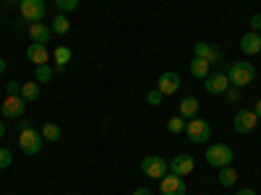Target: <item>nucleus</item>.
I'll use <instances>...</instances> for the list:
<instances>
[{
  "label": "nucleus",
  "mask_w": 261,
  "mask_h": 195,
  "mask_svg": "<svg viewBox=\"0 0 261 195\" xmlns=\"http://www.w3.org/2000/svg\"><path fill=\"white\" fill-rule=\"evenodd\" d=\"M253 78H256V68H253L248 60H238V62H232V65H230V71H227V81H230V86H238V89L248 86Z\"/></svg>",
  "instance_id": "1"
},
{
  "label": "nucleus",
  "mask_w": 261,
  "mask_h": 195,
  "mask_svg": "<svg viewBox=\"0 0 261 195\" xmlns=\"http://www.w3.org/2000/svg\"><path fill=\"white\" fill-rule=\"evenodd\" d=\"M232 156H235V154H232V148H230L227 143H214V146L206 148V161H209V167H214V169L230 167Z\"/></svg>",
  "instance_id": "2"
},
{
  "label": "nucleus",
  "mask_w": 261,
  "mask_h": 195,
  "mask_svg": "<svg viewBox=\"0 0 261 195\" xmlns=\"http://www.w3.org/2000/svg\"><path fill=\"white\" fill-rule=\"evenodd\" d=\"M186 136L193 141V143H206L212 141V125L206 120H199V117H193L186 122Z\"/></svg>",
  "instance_id": "3"
},
{
  "label": "nucleus",
  "mask_w": 261,
  "mask_h": 195,
  "mask_svg": "<svg viewBox=\"0 0 261 195\" xmlns=\"http://www.w3.org/2000/svg\"><path fill=\"white\" fill-rule=\"evenodd\" d=\"M18 11L24 16L29 24H37L47 16V8H45V0H18Z\"/></svg>",
  "instance_id": "4"
},
{
  "label": "nucleus",
  "mask_w": 261,
  "mask_h": 195,
  "mask_svg": "<svg viewBox=\"0 0 261 195\" xmlns=\"http://www.w3.org/2000/svg\"><path fill=\"white\" fill-rule=\"evenodd\" d=\"M167 169H170V161L162 156H144V161H141V172L151 180H162L167 175Z\"/></svg>",
  "instance_id": "5"
},
{
  "label": "nucleus",
  "mask_w": 261,
  "mask_h": 195,
  "mask_svg": "<svg viewBox=\"0 0 261 195\" xmlns=\"http://www.w3.org/2000/svg\"><path fill=\"white\" fill-rule=\"evenodd\" d=\"M42 143H45V138H42V133H37L34 127L24 130V133H18V148L24 151V154H29V156L39 154Z\"/></svg>",
  "instance_id": "6"
},
{
  "label": "nucleus",
  "mask_w": 261,
  "mask_h": 195,
  "mask_svg": "<svg viewBox=\"0 0 261 195\" xmlns=\"http://www.w3.org/2000/svg\"><path fill=\"white\" fill-rule=\"evenodd\" d=\"M193 57H201V60H206L212 65V62H220L222 60V50L209 45V42H196V45H193Z\"/></svg>",
  "instance_id": "7"
},
{
  "label": "nucleus",
  "mask_w": 261,
  "mask_h": 195,
  "mask_svg": "<svg viewBox=\"0 0 261 195\" xmlns=\"http://www.w3.org/2000/svg\"><path fill=\"white\" fill-rule=\"evenodd\" d=\"M160 190H162V195H186V182H183V177L170 172V175H165L160 180Z\"/></svg>",
  "instance_id": "8"
},
{
  "label": "nucleus",
  "mask_w": 261,
  "mask_h": 195,
  "mask_svg": "<svg viewBox=\"0 0 261 195\" xmlns=\"http://www.w3.org/2000/svg\"><path fill=\"white\" fill-rule=\"evenodd\" d=\"M204 89H206V94H225L230 89L227 73H209L204 78Z\"/></svg>",
  "instance_id": "9"
},
{
  "label": "nucleus",
  "mask_w": 261,
  "mask_h": 195,
  "mask_svg": "<svg viewBox=\"0 0 261 195\" xmlns=\"http://www.w3.org/2000/svg\"><path fill=\"white\" fill-rule=\"evenodd\" d=\"M24 110H27V102L21 96H8L3 102V117L6 120H21L24 117Z\"/></svg>",
  "instance_id": "10"
},
{
  "label": "nucleus",
  "mask_w": 261,
  "mask_h": 195,
  "mask_svg": "<svg viewBox=\"0 0 261 195\" xmlns=\"http://www.w3.org/2000/svg\"><path fill=\"white\" fill-rule=\"evenodd\" d=\"M256 122H258V117L253 115V110H241L232 120V127H235V133H251Z\"/></svg>",
  "instance_id": "11"
},
{
  "label": "nucleus",
  "mask_w": 261,
  "mask_h": 195,
  "mask_svg": "<svg viewBox=\"0 0 261 195\" xmlns=\"http://www.w3.org/2000/svg\"><path fill=\"white\" fill-rule=\"evenodd\" d=\"M157 89H160V91H162L165 96L175 94V91L180 89V76H178V73H172V71L162 73V76L157 78Z\"/></svg>",
  "instance_id": "12"
},
{
  "label": "nucleus",
  "mask_w": 261,
  "mask_h": 195,
  "mask_svg": "<svg viewBox=\"0 0 261 195\" xmlns=\"http://www.w3.org/2000/svg\"><path fill=\"white\" fill-rule=\"evenodd\" d=\"M193 156H188V154H178L175 159L170 161V172L172 175H178V177H186V175H191L193 172Z\"/></svg>",
  "instance_id": "13"
},
{
  "label": "nucleus",
  "mask_w": 261,
  "mask_h": 195,
  "mask_svg": "<svg viewBox=\"0 0 261 195\" xmlns=\"http://www.w3.org/2000/svg\"><path fill=\"white\" fill-rule=\"evenodd\" d=\"M29 39L37 42V45H47L53 39V26H47L45 21H37V24L29 26Z\"/></svg>",
  "instance_id": "14"
},
{
  "label": "nucleus",
  "mask_w": 261,
  "mask_h": 195,
  "mask_svg": "<svg viewBox=\"0 0 261 195\" xmlns=\"http://www.w3.org/2000/svg\"><path fill=\"white\" fill-rule=\"evenodd\" d=\"M50 52H47V45H37V42H32V45L27 47V60L34 62V65H47L50 62Z\"/></svg>",
  "instance_id": "15"
},
{
  "label": "nucleus",
  "mask_w": 261,
  "mask_h": 195,
  "mask_svg": "<svg viewBox=\"0 0 261 195\" xmlns=\"http://www.w3.org/2000/svg\"><path fill=\"white\" fill-rule=\"evenodd\" d=\"M241 50H243V55H258L261 52V34H256V31L243 34L241 37Z\"/></svg>",
  "instance_id": "16"
},
{
  "label": "nucleus",
  "mask_w": 261,
  "mask_h": 195,
  "mask_svg": "<svg viewBox=\"0 0 261 195\" xmlns=\"http://www.w3.org/2000/svg\"><path fill=\"white\" fill-rule=\"evenodd\" d=\"M199 99L196 96H186L183 102H180V117H186V120H193L196 115H199Z\"/></svg>",
  "instance_id": "17"
},
{
  "label": "nucleus",
  "mask_w": 261,
  "mask_h": 195,
  "mask_svg": "<svg viewBox=\"0 0 261 195\" xmlns=\"http://www.w3.org/2000/svg\"><path fill=\"white\" fill-rule=\"evenodd\" d=\"M60 136H63L60 125H55V122H45V125H42V138H45L47 143H55V141H60Z\"/></svg>",
  "instance_id": "18"
},
{
  "label": "nucleus",
  "mask_w": 261,
  "mask_h": 195,
  "mask_svg": "<svg viewBox=\"0 0 261 195\" xmlns=\"http://www.w3.org/2000/svg\"><path fill=\"white\" fill-rule=\"evenodd\" d=\"M191 76L193 78H206L209 76V62L201 60V57H193L191 60Z\"/></svg>",
  "instance_id": "19"
},
{
  "label": "nucleus",
  "mask_w": 261,
  "mask_h": 195,
  "mask_svg": "<svg viewBox=\"0 0 261 195\" xmlns=\"http://www.w3.org/2000/svg\"><path fill=\"white\" fill-rule=\"evenodd\" d=\"M217 182L225 185V187H232V185L238 182V172H235L232 167H222V169H220V177H217Z\"/></svg>",
  "instance_id": "20"
},
{
  "label": "nucleus",
  "mask_w": 261,
  "mask_h": 195,
  "mask_svg": "<svg viewBox=\"0 0 261 195\" xmlns=\"http://www.w3.org/2000/svg\"><path fill=\"white\" fill-rule=\"evenodd\" d=\"M24 102H34V99H39V83H34V81H29V83H24L21 86V94H18Z\"/></svg>",
  "instance_id": "21"
},
{
  "label": "nucleus",
  "mask_w": 261,
  "mask_h": 195,
  "mask_svg": "<svg viewBox=\"0 0 261 195\" xmlns=\"http://www.w3.org/2000/svg\"><path fill=\"white\" fill-rule=\"evenodd\" d=\"M68 31H71L68 16H55L53 18V34H68Z\"/></svg>",
  "instance_id": "22"
},
{
  "label": "nucleus",
  "mask_w": 261,
  "mask_h": 195,
  "mask_svg": "<svg viewBox=\"0 0 261 195\" xmlns=\"http://www.w3.org/2000/svg\"><path fill=\"white\" fill-rule=\"evenodd\" d=\"M53 57H55V62H58V71H63V65L71 60V47H58V50L53 52Z\"/></svg>",
  "instance_id": "23"
},
{
  "label": "nucleus",
  "mask_w": 261,
  "mask_h": 195,
  "mask_svg": "<svg viewBox=\"0 0 261 195\" xmlns=\"http://www.w3.org/2000/svg\"><path fill=\"white\" fill-rule=\"evenodd\" d=\"M53 76H55V71L50 68V62H47V65H37V81L50 83V81H53Z\"/></svg>",
  "instance_id": "24"
},
{
  "label": "nucleus",
  "mask_w": 261,
  "mask_h": 195,
  "mask_svg": "<svg viewBox=\"0 0 261 195\" xmlns=\"http://www.w3.org/2000/svg\"><path fill=\"white\" fill-rule=\"evenodd\" d=\"M186 117H172V120H167V130H170V133L172 136H175V133H183V130H186Z\"/></svg>",
  "instance_id": "25"
},
{
  "label": "nucleus",
  "mask_w": 261,
  "mask_h": 195,
  "mask_svg": "<svg viewBox=\"0 0 261 195\" xmlns=\"http://www.w3.org/2000/svg\"><path fill=\"white\" fill-rule=\"evenodd\" d=\"M55 6L63 11V13H71L79 8V0H55Z\"/></svg>",
  "instance_id": "26"
},
{
  "label": "nucleus",
  "mask_w": 261,
  "mask_h": 195,
  "mask_svg": "<svg viewBox=\"0 0 261 195\" xmlns=\"http://www.w3.org/2000/svg\"><path fill=\"white\" fill-rule=\"evenodd\" d=\"M225 96H227V102H230V104H235V102H241V99H243V91L238 89V86H230V89L225 91Z\"/></svg>",
  "instance_id": "27"
},
{
  "label": "nucleus",
  "mask_w": 261,
  "mask_h": 195,
  "mask_svg": "<svg viewBox=\"0 0 261 195\" xmlns=\"http://www.w3.org/2000/svg\"><path fill=\"white\" fill-rule=\"evenodd\" d=\"M162 96H165V94H162L160 89H151V91L146 94V102H149L151 107H160V104H162Z\"/></svg>",
  "instance_id": "28"
},
{
  "label": "nucleus",
  "mask_w": 261,
  "mask_h": 195,
  "mask_svg": "<svg viewBox=\"0 0 261 195\" xmlns=\"http://www.w3.org/2000/svg\"><path fill=\"white\" fill-rule=\"evenodd\" d=\"M11 161H13V154H11L8 148H0V169H8Z\"/></svg>",
  "instance_id": "29"
},
{
  "label": "nucleus",
  "mask_w": 261,
  "mask_h": 195,
  "mask_svg": "<svg viewBox=\"0 0 261 195\" xmlns=\"http://www.w3.org/2000/svg\"><path fill=\"white\" fill-rule=\"evenodd\" d=\"M6 91H8V96H18V94H21V86H18L16 81H8V83H6Z\"/></svg>",
  "instance_id": "30"
},
{
  "label": "nucleus",
  "mask_w": 261,
  "mask_h": 195,
  "mask_svg": "<svg viewBox=\"0 0 261 195\" xmlns=\"http://www.w3.org/2000/svg\"><path fill=\"white\" fill-rule=\"evenodd\" d=\"M251 31H256V34H261V13H256V16H251Z\"/></svg>",
  "instance_id": "31"
},
{
  "label": "nucleus",
  "mask_w": 261,
  "mask_h": 195,
  "mask_svg": "<svg viewBox=\"0 0 261 195\" xmlns=\"http://www.w3.org/2000/svg\"><path fill=\"white\" fill-rule=\"evenodd\" d=\"M29 127H32L29 120H18V133H24V130H29Z\"/></svg>",
  "instance_id": "32"
},
{
  "label": "nucleus",
  "mask_w": 261,
  "mask_h": 195,
  "mask_svg": "<svg viewBox=\"0 0 261 195\" xmlns=\"http://www.w3.org/2000/svg\"><path fill=\"white\" fill-rule=\"evenodd\" d=\"M235 195H256V190H251V187H241Z\"/></svg>",
  "instance_id": "33"
},
{
  "label": "nucleus",
  "mask_w": 261,
  "mask_h": 195,
  "mask_svg": "<svg viewBox=\"0 0 261 195\" xmlns=\"http://www.w3.org/2000/svg\"><path fill=\"white\" fill-rule=\"evenodd\" d=\"M253 115L261 120V99H256V107H253Z\"/></svg>",
  "instance_id": "34"
},
{
  "label": "nucleus",
  "mask_w": 261,
  "mask_h": 195,
  "mask_svg": "<svg viewBox=\"0 0 261 195\" xmlns=\"http://www.w3.org/2000/svg\"><path fill=\"white\" fill-rule=\"evenodd\" d=\"M134 195H151V190H146V187H136Z\"/></svg>",
  "instance_id": "35"
},
{
  "label": "nucleus",
  "mask_w": 261,
  "mask_h": 195,
  "mask_svg": "<svg viewBox=\"0 0 261 195\" xmlns=\"http://www.w3.org/2000/svg\"><path fill=\"white\" fill-rule=\"evenodd\" d=\"M6 68H8V62H6V57H0V76L6 73Z\"/></svg>",
  "instance_id": "36"
},
{
  "label": "nucleus",
  "mask_w": 261,
  "mask_h": 195,
  "mask_svg": "<svg viewBox=\"0 0 261 195\" xmlns=\"http://www.w3.org/2000/svg\"><path fill=\"white\" fill-rule=\"evenodd\" d=\"M3 136H6V125H3V120H0V141H3Z\"/></svg>",
  "instance_id": "37"
}]
</instances>
